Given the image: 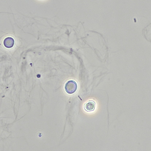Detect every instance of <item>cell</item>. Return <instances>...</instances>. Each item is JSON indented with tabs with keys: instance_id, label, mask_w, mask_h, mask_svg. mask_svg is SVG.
<instances>
[{
	"instance_id": "3957f363",
	"label": "cell",
	"mask_w": 151,
	"mask_h": 151,
	"mask_svg": "<svg viewBox=\"0 0 151 151\" xmlns=\"http://www.w3.org/2000/svg\"><path fill=\"white\" fill-rule=\"evenodd\" d=\"M14 42V40L13 38L10 37H8L4 40V47L6 48H11L13 47Z\"/></svg>"
},
{
	"instance_id": "7a4b0ae2",
	"label": "cell",
	"mask_w": 151,
	"mask_h": 151,
	"mask_svg": "<svg viewBox=\"0 0 151 151\" xmlns=\"http://www.w3.org/2000/svg\"><path fill=\"white\" fill-rule=\"evenodd\" d=\"M96 107V103L94 101L90 100L85 103L84 108L85 110L87 112L93 111Z\"/></svg>"
},
{
	"instance_id": "6da1fadb",
	"label": "cell",
	"mask_w": 151,
	"mask_h": 151,
	"mask_svg": "<svg viewBox=\"0 0 151 151\" xmlns=\"http://www.w3.org/2000/svg\"><path fill=\"white\" fill-rule=\"evenodd\" d=\"M78 85L77 83L73 81H69L66 83L65 89L67 93L72 94L76 91Z\"/></svg>"
}]
</instances>
